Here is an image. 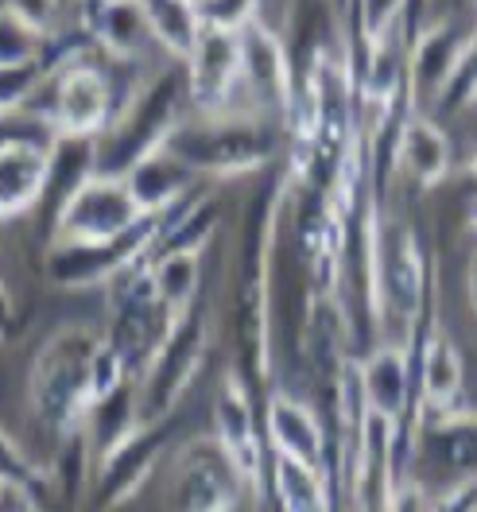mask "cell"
<instances>
[{
    "label": "cell",
    "instance_id": "obj_1",
    "mask_svg": "<svg viewBox=\"0 0 477 512\" xmlns=\"http://www.w3.org/2000/svg\"><path fill=\"white\" fill-rule=\"evenodd\" d=\"M101 330L86 322H63L43 338L28 369V408L32 419L63 443L66 435L82 431L90 416V357Z\"/></svg>",
    "mask_w": 477,
    "mask_h": 512
},
{
    "label": "cell",
    "instance_id": "obj_2",
    "mask_svg": "<svg viewBox=\"0 0 477 512\" xmlns=\"http://www.w3.org/2000/svg\"><path fill=\"white\" fill-rule=\"evenodd\" d=\"M94 47H82L78 55L63 59L47 70V82L35 97V113L51 125L55 136H86L94 140L101 128L113 121L121 97L113 94L109 66L90 55Z\"/></svg>",
    "mask_w": 477,
    "mask_h": 512
},
{
    "label": "cell",
    "instance_id": "obj_3",
    "mask_svg": "<svg viewBox=\"0 0 477 512\" xmlns=\"http://www.w3.org/2000/svg\"><path fill=\"white\" fill-rule=\"evenodd\" d=\"M144 218H152V214L140 206V198L128 187L125 175L90 171L55 206L51 241H66V245H105V241H117V237L132 233Z\"/></svg>",
    "mask_w": 477,
    "mask_h": 512
},
{
    "label": "cell",
    "instance_id": "obj_4",
    "mask_svg": "<svg viewBox=\"0 0 477 512\" xmlns=\"http://www.w3.org/2000/svg\"><path fill=\"white\" fill-rule=\"evenodd\" d=\"M206 357V322H194V307L171 326L152 361L132 377V400L140 423H163L191 388Z\"/></svg>",
    "mask_w": 477,
    "mask_h": 512
},
{
    "label": "cell",
    "instance_id": "obj_5",
    "mask_svg": "<svg viewBox=\"0 0 477 512\" xmlns=\"http://www.w3.org/2000/svg\"><path fill=\"white\" fill-rule=\"evenodd\" d=\"M167 148L194 175H241L264 163V136L249 117H202L198 125L179 121Z\"/></svg>",
    "mask_w": 477,
    "mask_h": 512
},
{
    "label": "cell",
    "instance_id": "obj_6",
    "mask_svg": "<svg viewBox=\"0 0 477 512\" xmlns=\"http://www.w3.org/2000/svg\"><path fill=\"white\" fill-rule=\"evenodd\" d=\"M187 63V97L202 117H233L229 105L245 90L241 70V35L202 28Z\"/></svg>",
    "mask_w": 477,
    "mask_h": 512
},
{
    "label": "cell",
    "instance_id": "obj_7",
    "mask_svg": "<svg viewBox=\"0 0 477 512\" xmlns=\"http://www.w3.org/2000/svg\"><path fill=\"white\" fill-rule=\"evenodd\" d=\"M214 443L225 450L245 485L264 481V443L253 416V400L237 377H225L214 400Z\"/></svg>",
    "mask_w": 477,
    "mask_h": 512
},
{
    "label": "cell",
    "instance_id": "obj_8",
    "mask_svg": "<svg viewBox=\"0 0 477 512\" xmlns=\"http://www.w3.org/2000/svg\"><path fill=\"white\" fill-rule=\"evenodd\" d=\"M353 381H357L365 412L404 423V412L412 404V357L404 346L373 350L365 361L353 365Z\"/></svg>",
    "mask_w": 477,
    "mask_h": 512
},
{
    "label": "cell",
    "instance_id": "obj_9",
    "mask_svg": "<svg viewBox=\"0 0 477 512\" xmlns=\"http://www.w3.org/2000/svg\"><path fill=\"white\" fill-rule=\"evenodd\" d=\"M55 140H16L0 148V225L32 214L47 191V163Z\"/></svg>",
    "mask_w": 477,
    "mask_h": 512
},
{
    "label": "cell",
    "instance_id": "obj_10",
    "mask_svg": "<svg viewBox=\"0 0 477 512\" xmlns=\"http://www.w3.org/2000/svg\"><path fill=\"white\" fill-rule=\"evenodd\" d=\"M245 485L241 474L233 470V462L225 458L218 443L206 447H191L175 462V505L183 509H225L233 505V489Z\"/></svg>",
    "mask_w": 477,
    "mask_h": 512
},
{
    "label": "cell",
    "instance_id": "obj_11",
    "mask_svg": "<svg viewBox=\"0 0 477 512\" xmlns=\"http://www.w3.org/2000/svg\"><path fill=\"white\" fill-rule=\"evenodd\" d=\"M264 439H268L272 454L326 470V431L318 423L315 408H307L303 400L272 392L268 408H264Z\"/></svg>",
    "mask_w": 477,
    "mask_h": 512
},
{
    "label": "cell",
    "instance_id": "obj_12",
    "mask_svg": "<svg viewBox=\"0 0 477 512\" xmlns=\"http://www.w3.org/2000/svg\"><path fill=\"white\" fill-rule=\"evenodd\" d=\"M241 70H245V90L253 94L256 105L291 109L295 94H291L287 47L268 28H260V20L241 32Z\"/></svg>",
    "mask_w": 477,
    "mask_h": 512
},
{
    "label": "cell",
    "instance_id": "obj_13",
    "mask_svg": "<svg viewBox=\"0 0 477 512\" xmlns=\"http://www.w3.org/2000/svg\"><path fill=\"white\" fill-rule=\"evenodd\" d=\"M423 357H419V408L431 416H446L454 412L458 396H462V353L446 334H427L423 342Z\"/></svg>",
    "mask_w": 477,
    "mask_h": 512
},
{
    "label": "cell",
    "instance_id": "obj_14",
    "mask_svg": "<svg viewBox=\"0 0 477 512\" xmlns=\"http://www.w3.org/2000/svg\"><path fill=\"white\" fill-rule=\"evenodd\" d=\"M377 276H381V299H388L404 315L419 311V299H423V253H419V245H415V237L408 229H392V237L381 241Z\"/></svg>",
    "mask_w": 477,
    "mask_h": 512
},
{
    "label": "cell",
    "instance_id": "obj_15",
    "mask_svg": "<svg viewBox=\"0 0 477 512\" xmlns=\"http://www.w3.org/2000/svg\"><path fill=\"white\" fill-rule=\"evenodd\" d=\"M396 156H400L404 171L412 175L419 187H435L450 171V140H446V132L431 117L412 113L404 121V128H400Z\"/></svg>",
    "mask_w": 477,
    "mask_h": 512
},
{
    "label": "cell",
    "instance_id": "obj_16",
    "mask_svg": "<svg viewBox=\"0 0 477 512\" xmlns=\"http://www.w3.org/2000/svg\"><path fill=\"white\" fill-rule=\"evenodd\" d=\"M148 280L175 315H187L198 299L202 249H152L148 253Z\"/></svg>",
    "mask_w": 477,
    "mask_h": 512
},
{
    "label": "cell",
    "instance_id": "obj_17",
    "mask_svg": "<svg viewBox=\"0 0 477 512\" xmlns=\"http://www.w3.org/2000/svg\"><path fill=\"white\" fill-rule=\"evenodd\" d=\"M140 12L148 20V32L156 39L159 51H167L171 59H187L194 39L202 35V20L194 0H140Z\"/></svg>",
    "mask_w": 477,
    "mask_h": 512
},
{
    "label": "cell",
    "instance_id": "obj_18",
    "mask_svg": "<svg viewBox=\"0 0 477 512\" xmlns=\"http://www.w3.org/2000/svg\"><path fill=\"white\" fill-rule=\"evenodd\" d=\"M272 485H276L280 505H287V509H322V505H330L326 470L284 458V454H272Z\"/></svg>",
    "mask_w": 477,
    "mask_h": 512
},
{
    "label": "cell",
    "instance_id": "obj_19",
    "mask_svg": "<svg viewBox=\"0 0 477 512\" xmlns=\"http://www.w3.org/2000/svg\"><path fill=\"white\" fill-rule=\"evenodd\" d=\"M47 82V66L43 59L35 63L0 66V113H16V109H32L39 90Z\"/></svg>",
    "mask_w": 477,
    "mask_h": 512
},
{
    "label": "cell",
    "instance_id": "obj_20",
    "mask_svg": "<svg viewBox=\"0 0 477 512\" xmlns=\"http://www.w3.org/2000/svg\"><path fill=\"white\" fill-rule=\"evenodd\" d=\"M404 8H408V0H357V28H361V43L369 47V55L388 43Z\"/></svg>",
    "mask_w": 477,
    "mask_h": 512
},
{
    "label": "cell",
    "instance_id": "obj_21",
    "mask_svg": "<svg viewBox=\"0 0 477 512\" xmlns=\"http://www.w3.org/2000/svg\"><path fill=\"white\" fill-rule=\"evenodd\" d=\"M202 28L241 35L260 20V0H194Z\"/></svg>",
    "mask_w": 477,
    "mask_h": 512
},
{
    "label": "cell",
    "instance_id": "obj_22",
    "mask_svg": "<svg viewBox=\"0 0 477 512\" xmlns=\"http://www.w3.org/2000/svg\"><path fill=\"white\" fill-rule=\"evenodd\" d=\"M43 39H47V35L32 32V28L20 24L8 8H0V66L35 63V59H43Z\"/></svg>",
    "mask_w": 477,
    "mask_h": 512
},
{
    "label": "cell",
    "instance_id": "obj_23",
    "mask_svg": "<svg viewBox=\"0 0 477 512\" xmlns=\"http://www.w3.org/2000/svg\"><path fill=\"white\" fill-rule=\"evenodd\" d=\"M66 4L70 0H0V8H8L20 24H28L39 35H51L63 28Z\"/></svg>",
    "mask_w": 477,
    "mask_h": 512
},
{
    "label": "cell",
    "instance_id": "obj_24",
    "mask_svg": "<svg viewBox=\"0 0 477 512\" xmlns=\"http://www.w3.org/2000/svg\"><path fill=\"white\" fill-rule=\"evenodd\" d=\"M12 330H16V295H12L4 272H0V342H8Z\"/></svg>",
    "mask_w": 477,
    "mask_h": 512
},
{
    "label": "cell",
    "instance_id": "obj_25",
    "mask_svg": "<svg viewBox=\"0 0 477 512\" xmlns=\"http://www.w3.org/2000/svg\"><path fill=\"white\" fill-rule=\"evenodd\" d=\"M466 291H470V303H474V311H477V253H474V260H470V272H466Z\"/></svg>",
    "mask_w": 477,
    "mask_h": 512
},
{
    "label": "cell",
    "instance_id": "obj_26",
    "mask_svg": "<svg viewBox=\"0 0 477 512\" xmlns=\"http://www.w3.org/2000/svg\"><path fill=\"white\" fill-rule=\"evenodd\" d=\"M474 187H477V163H474Z\"/></svg>",
    "mask_w": 477,
    "mask_h": 512
}]
</instances>
